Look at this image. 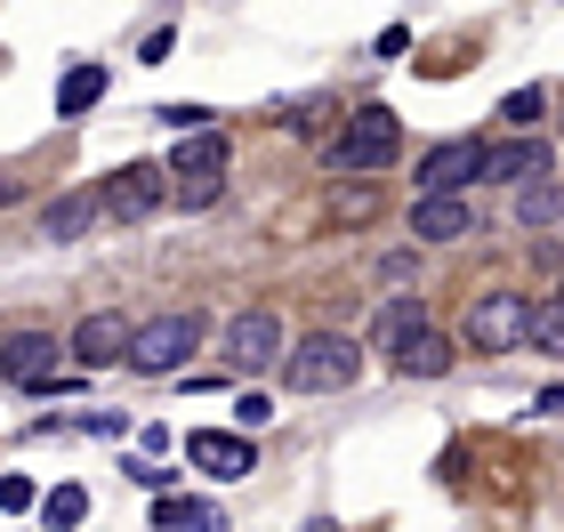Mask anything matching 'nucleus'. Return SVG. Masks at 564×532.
Segmentation results:
<instances>
[{
	"label": "nucleus",
	"mask_w": 564,
	"mask_h": 532,
	"mask_svg": "<svg viewBox=\"0 0 564 532\" xmlns=\"http://www.w3.org/2000/svg\"><path fill=\"white\" fill-rule=\"evenodd\" d=\"M412 274H420L412 250H388V259H379V283H412Z\"/></svg>",
	"instance_id": "obj_26"
},
{
	"label": "nucleus",
	"mask_w": 564,
	"mask_h": 532,
	"mask_svg": "<svg viewBox=\"0 0 564 532\" xmlns=\"http://www.w3.org/2000/svg\"><path fill=\"white\" fill-rule=\"evenodd\" d=\"M202 347V315H153V323H138V347H130V363L138 371H186V355Z\"/></svg>",
	"instance_id": "obj_5"
},
{
	"label": "nucleus",
	"mask_w": 564,
	"mask_h": 532,
	"mask_svg": "<svg viewBox=\"0 0 564 532\" xmlns=\"http://www.w3.org/2000/svg\"><path fill=\"white\" fill-rule=\"evenodd\" d=\"M484 177L492 186H549V145L541 138H500V145H484Z\"/></svg>",
	"instance_id": "obj_9"
},
{
	"label": "nucleus",
	"mask_w": 564,
	"mask_h": 532,
	"mask_svg": "<svg viewBox=\"0 0 564 532\" xmlns=\"http://www.w3.org/2000/svg\"><path fill=\"white\" fill-rule=\"evenodd\" d=\"M532 412H541V420H556V412H564V388H541V395H532Z\"/></svg>",
	"instance_id": "obj_27"
},
{
	"label": "nucleus",
	"mask_w": 564,
	"mask_h": 532,
	"mask_svg": "<svg viewBox=\"0 0 564 532\" xmlns=\"http://www.w3.org/2000/svg\"><path fill=\"white\" fill-rule=\"evenodd\" d=\"M420 194H468L476 177H484V145L476 138H452V145H435V154H420Z\"/></svg>",
	"instance_id": "obj_8"
},
{
	"label": "nucleus",
	"mask_w": 564,
	"mask_h": 532,
	"mask_svg": "<svg viewBox=\"0 0 564 532\" xmlns=\"http://www.w3.org/2000/svg\"><path fill=\"white\" fill-rule=\"evenodd\" d=\"M330 210H339L347 226H364L371 218V186H330Z\"/></svg>",
	"instance_id": "obj_24"
},
{
	"label": "nucleus",
	"mask_w": 564,
	"mask_h": 532,
	"mask_svg": "<svg viewBox=\"0 0 564 532\" xmlns=\"http://www.w3.org/2000/svg\"><path fill=\"white\" fill-rule=\"evenodd\" d=\"M9 202H17V177H9V170H0V210H9Z\"/></svg>",
	"instance_id": "obj_28"
},
{
	"label": "nucleus",
	"mask_w": 564,
	"mask_h": 532,
	"mask_svg": "<svg viewBox=\"0 0 564 532\" xmlns=\"http://www.w3.org/2000/svg\"><path fill=\"white\" fill-rule=\"evenodd\" d=\"M524 347H532V355H564V298L532 307V323H524Z\"/></svg>",
	"instance_id": "obj_20"
},
{
	"label": "nucleus",
	"mask_w": 564,
	"mask_h": 532,
	"mask_svg": "<svg viewBox=\"0 0 564 532\" xmlns=\"http://www.w3.org/2000/svg\"><path fill=\"white\" fill-rule=\"evenodd\" d=\"M73 363L82 371H106V363H130V347H138V323L130 315H89V323H73Z\"/></svg>",
	"instance_id": "obj_7"
},
{
	"label": "nucleus",
	"mask_w": 564,
	"mask_h": 532,
	"mask_svg": "<svg viewBox=\"0 0 564 532\" xmlns=\"http://www.w3.org/2000/svg\"><path fill=\"white\" fill-rule=\"evenodd\" d=\"M97 97H106V65H65V82H57V113H89Z\"/></svg>",
	"instance_id": "obj_17"
},
{
	"label": "nucleus",
	"mask_w": 564,
	"mask_h": 532,
	"mask_svg": "<svg viewBox=\"0 0 564 532\" xmlns=\"http://www.w3.org/2000/svg\"><path fill=\"white\" fill-rule=\"evenodd\" d=\"M24 509H41L33 476H0V517H24Z\"/></svg>",
	"instance_id": "obj_23"
},
{
	"label": "nucleus",
	"mask_w": 564,
	"mask_h": 532,
	"mask_svg": "<svg viewBox=\"0 0 564 532\" xmlns=\"http://www.w3.org/2000/svg\"><path fill=\"white\" fill-rule=\"evenodd\" d=\"M476 226V202L468 194H420L412 202V242H459Z\"/></svg>",
	"instance_id": "obj_11"
},
{
	"label": "nucleus",
	"mask_w": 564,
	"mask_h": 532,
	"mask_svg": "<svg viewBox=\"0 0 564 532\" xmlns=\"http://www.w3.org/2000/svg\"><path fill=\"white\" fill-rule=\"evenodd\" d=\"M97 218H106V210H97V186H73V194H57V202H48L41 235H48V242H73V235H89Z\"/></svg>",
	"instance_id": "obj_16"
},
{
	"label": "nucleus",
	"mask_w": 564,
	"mask_h": 532,
	"mask_svg": "<svg viewBox=\"0 0 564 532\" xmlns=\"http://www.w3.org/2000/svg\"><path fill=\"white\" fill-rule=\"evenodd\" d=\"M82 517H89V492H82V485H57V492H41V524H48V532H73Z\"/></svg>",
	"instance_id": "obj_19"
},
{
	"label": "nucleus",
	"mask_w": 564,
	"mask_h": 532,
	"mask_svg": "<svg viewBox=\"0 0 564 532\" xmlns=\"http://www.w3.org/2000/svg\"><path fill=\"white\" fill-rule=\"evenodd\" d=\"M556 298H564V291H556Z\"/></svg>",
	"instance_id": "obj_30"
},
{
	"label": "nucleus",
	"mask_w": 564,
	"mask_h": 532,
	"mask_svg": "<svg viewBox=\"0 0 564 532\" xmlns=\"http://www.w3.org/2000/svg\"><path fill=\"white\" fill-rule=\"evenodd\" d=\"M395 145H403V130L388 106H355L347 130L323 145V162H330V177H371V170H395Z\"/></svg>",
	"instance_id": "obj_1"
},
{
	"label": "nucleus",
	"mask_w": 564,
	"mask_h": 532,
	"mask_svg": "<svg viewBox=\"0 0 564 532\" xmlns=\"http://www.w3.org/2000/svg\"><path fill=\"white\" fill-rule=\"evenodd\" d=\"M306 532H339V524H330V517H315V524H306Z\"/></svg>",
	"instance_id": "obj_29"
},
{
	"label": "nucleus",
	"mask_w": 564,
	"mask_h": 532,
	"mask_svg": "<svg viewBox=\"0 0 564 532\" xmlns=\"http://www.w3.org/2000/svg\"><path fill=\"white\" fill-rule=\"evenodd\" d=\"M226 130H194L186 145H170V194H177V210H210L218 202V186H226Z\"/></svg>",
	"instance_id": "obj_3"
},
{
	"label": "nucleus",
	"mask_w": 564,
	"mask_h": 532,
	"mask_svg": "<svg viewBox=\"0 0 564 532\" xmlns=\"http://www.w3.org/2000/svg\"><path fill=\"white\" fill-rule=\"evenodd\" d=\"M500 113H508V130H524V138H532V121L549 113V97H541V89H508V106H500Z\"/></svg>",
	"instance_id": "obj_22"
},
{
	"label": "nucleus",
	"mask_w": 564,
	"mask_h": 532,
	"mask_svg": "<svg viewBox=\"0 0 564 532\" xmlns=\"http://www.w3.org/2000/svg\"><path fill=\"white\" fill-rule=\"evenodd\" d=\"M267 420H274V403H267V395H242V403H235V427H242V436H259Z\"/></svg>",
	"instance_id": "obj_25"
},
{
	"label": "nucleus",
	"mask_w": 564,
	"mask_h": 532,
	"mask_svg": "<svg viewBox=\"0 0 564 532\" xmlns=\"http://www.w3.org/2000/svg\"><path fill=\"white\" fill-rule=\"evenodd\" d=\"M162 194H170V170L162 162H121L106 186H97V210H106V218H153V210H162Z\"/></svg>",
	"instance_id": "obj_6"
},
{
	"label": "nucleus",
	"mask_w": 564,
	"mask_h": 532,
	"mask_svg": "<svg viewBox=\"0 0 564 532\" xmlns=\"http://www.w3.org/2000/svg\"><path fill=\"white\" fill-rule=\"evenodd\" d=\"M226 355H235L242 371H259V363H274V355H282V323H274L267 307H250V315H235V323H226Z\"/></svg>",
	"instance_id": "obj_12"
},
{
	"label": "nucleus",
	"mask_w": 564,
	"mask_h": 532,
	"mask_svg": "<svg viewBox=\"0 0 564 532\" xmlns=\"http://www.w3.org/2000/svg\"><path fill=\"white\" fill-rule=\"evenodd\" d=\"M564 218V194L556 186H524L517 194V226H556Z\"/></svg>",
	"instance_id": "obj_21"
},
{
	"label": "nucleus",
	"mask_w": 564,
	"mask_h": 532,
	"mask_svg": "<svg viewBox=\"0 0 564 532\" xmlns=\"http://www.w3.org/2000/svg\"><path fill=\"white\" fill-rule=\"evenodd\" d=\"M153 532H235V524H226V509H210V500L170 492V500H153Z\"/></svg>",
	"instance_id": "obj_15"
},
{
	"label": "nucleus",
	"mask_w": 564,
	"mask_h": 532,
	"mask_svg": "<svg viewBox=\"0 0 564 532\" xmlns=\"http://www.w3.org/2000/svg\"><path fill=\"white\" fill-rule=\"evenodd\" d=\"M48 363H57V339L48 332H9L0 339V379H17V388H41Z\"/></svg>",
	"instance_id": "obj_13"
},
{
	"label": "nucleus",
	"mask_w": 564,
	"mask_h": 532,
	"mask_svg": "<svg viewBox=\"0 0 564 532\" xmlns=\"http://www.w3.org/2000/svg\"><path fill=\"white\" fill-rule=\"evenodd\" d=\"M427 332H435V323H427L420 298H388V307H379V323H371V347L395 363V355H403V347H420Z\"/></svg>",
	"instance_id": "obj_14"
},
{
	"label": "nucleus",
	"mask_w": 564,
	"mask_h": 532,
	"mask_svg": "<svg viewBox=\"0 0 564 532\" xmlns=\"http://www.w3.org/2000/svg\"><path fill=\"white\" fill-rule=\"evenodd\" d=\"M395 371H403V379H444V371H452V339H444V332H427L420 347H403V355H395Z\"/></svg>",
	"instance_id": "obj_18"
},
{
	"label": "nucleus",
	"mask_w": 564,
	"mask_h": 532,
	"mask_svg": "<svg viewBox=\"0 0 564 532\" xmlns=\"http://www.w3.org/2000/svg\"><path fill=\"white\" fill-rule=\"evenodd\" d=\"M282 371H291L299 395H339V388H355V371H364V347L339 339V332H306L282 355Z\"/></svg>",
	"instance_id": "obj_2"
},
{
	"label": "nucleus",
	"mask_w": 564,
	"mask_h": 532,
	"mask_svg": "<svg viewBox=\"0 0 564 532\" xmlns=\"http://www.w3.org/2000/svg\"><path fill=\"white\" fill-rule=\"evenodd\" d=\"M186 460H194L202 476H250L259 452H250L242 427H194V436H186Z\"/></svg>",
	"instance_id": "obj_10"
},
{
	"label": "nucleus",
	"mask_w": 564,
	"mask_h": 532,
	"mask_svg": "<svg viewBox=\"0 0 564 532\" xmlns=\"http://www.w3.org/2000/svg\"><path fill=\"white\" fill-rule=\"evenodd\" d=\"M524 323H532V298L517 283H500V291H484L468 323H459V339H468L476 355H500V347H524Z\"/></svg>",
	"instance_id": "obj_4"
}]
</instances>
